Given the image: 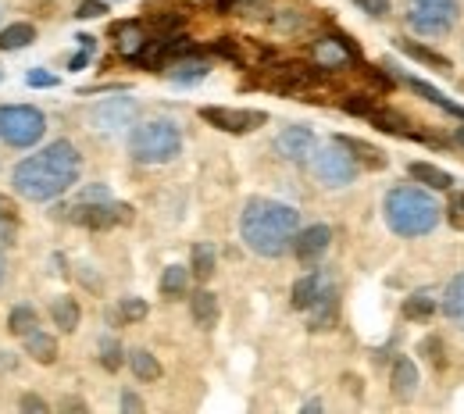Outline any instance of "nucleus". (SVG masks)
I'll return each instance as SVG.
<instances>
[{
    "label": "nucleus",
    "mask_w": 464,
    "mask_h": 414,
    "mask_svg": "<svg viewBox=\"0 0 464 414\" xmlns=\"http://www.w3.org/2000/svg\"><path fill=\"white\" fill-rule=\"evenodd\" d=\"M82 176V154L72 140H54L33 158H22L11 172V189L29 204H51Z\"/></svg>",
    "instance_id": "obj_1"
},
{
    "label": "nucleus",
    "mask_w": 464,
    "mask_h": 414,
    "mask_svg": "<svg viewBox=\"0 0 464 414\" xmlns=\"http://www.w3.org/2000/svg\"><path fill=\"white\" fill-rule=\"evenodd\" d=\"M300 233V211L272 200V197H250L239 211V239L257 257H286L293 250V239Z\"/></svg>",
    "instance_id": "obj_2"
},
{
    "label": "nucleus",
    "mask_w": 464,
    "mask_h": 414,
    "mask_svg": "<svg viewBox=\"0 0 464 414\" xmlns=\"http://www.w3.org/2000/svg\"><path fill=\"white\" fill-rule=\"evenodd\" d=\"M382 218H386V229L393 236L418 239L429 236L443 222V204L436 200V189L418 186V182H404V186H393L382 197Z\"/></svg>",
    "instance_id": "obj_3"
},
{
    "label": "nucleus",
    "mask_w": 464,
    "mask_h": 414,
    "mask_svg": "<svg viewBox=\"0 0 464 414\" xmlns=\"http://www.w3.org/2000/svg\"><path fill=\"white\" fill-rule=\"evenodd\" d=\"M129 154L136 165H169L182 154V129L172 119H147L129 129Z\"/></svg>",
    "instance_id": "obj_4"
},
{
    "label": "nucleus",
    "mask_w": 464,
    "mask_h": 414,
    "mask_svg": "<svg viewBox=\"0 0 464 414\" xmlns=\"http://www.w3.org/2000/svg\"><path fill=\"white\" fill-rule=\"evenodd\" d=\"M461 0H407L404 25L421 40H443L461 25Z\"/></svg>",
    "instance_id": "obj_5"
},
{
    "label": "nucleus",
    "mask_w": 464,
    "mask_h": 414,
    "mask_svg": "<svg viewBox=\"0 0 464 414\" xmlns=\"http://www.w3.org/2000/svg\"><path fill=\"white\" fill-rule=\"evenodd\" d=\"M307 168L314 182H322L325 189H343L353 178L361 176V161L353 158V150L347 147V140H329L318 143L314 154L307 158Z\"/></svg>",
    "instance_id": "obj_6"
},
{
    "label": "nucleus",
    "mask_w": 464,
    "mask_h": 414,
    "mask_svg": "<svg viewBox=\"0 0 464 414\" xmlns=\"http://www.w3.org/2000/svg\"><path fill=\"white\" fill-rule=\"evenodd\" d=\"M47 136V115L33 104H4L0 108V143L11 150H29Z\"/></svg>",
    "instance_id": "obj_7"
},
{
    "label": "nucleus",
    "mask_w": 464,
    "mask_h": 414,
    "mask_svg": "<svg viewBox=\"0 0 464 414\" xmlns=\"http://www.w3.org/2000/svg\"><path fill=\"white\" fill-rule=\"evenodd\" d=\"M140 121V101L132 97H108L90 108V125L101 136H121Z\"/></svg>",
    "instance_id": "obj_8"
},
{
    "label": "nucleus",
    "mask_w": 464,
    "mask_h": 414,
    "mask_svg": "<svg viewBox=\"0 0 464 414\" xmlns=\"http://www.w3.org/2000/svg\"><path fill=\"white\" fill-rule=\"evenodd\" d=\"M129 207H121L115 200H108V204H86V200H79L72 211H68V218L75 222V226H86V229H111L118 222H129Z\"/></svg>",
    "instance_id": "obj_9"
},
{
    "label": "nucleus",
    "mask_w": 464,
    "mask_h": 414,
    "mask_svg": "<svg viewBox=\"0 0 464 414\" xmlns=\"http://www.w3.org/2000/svg\"><path fill=\"white\" fill-rule=\"evenodd\" d=\"M318 147V136L307 129V125H286L279 136H276V154L290 165H307V158L314 154Z\"/></svg>",
    "instance_id": "obj_10"
},
{
    "label": "nucleus",
    "mask_w": 464,
    "mask_h": 414,
    "mask_svg": "<svg viewBox=\"0 0 464 414\" xmlns=\"http://www.w3.org/2000/svg\"><path fill=\"white\" fill-rule=\"evenodd\" d=\"M200 119L222 132L232 136H243V132H254L257 125H265V111H239V108H204Z\"/></svg>",
    "instance_id": "obj_11"
},
{
    "label": "nucleus",
    "mask_w": 464,
    "mask_h": 414,
    "mask_svg": "<svg viewBox=\"0 0 464 414\" xmlns=\"http://www.w3.org/2000/svg\"><path fill=\"white\" fill-rule=\"evenodd\" d=\"M353 54H357V51L350 47L347 40H340V36H322V40L311 47L314 64H318V68H325V72H343Z\"/></svg>",
    "instance_id": "obj_12"
},
{
    "label": "nucleus",
    "mask_w": 464,
    "mask_h": 414,
    "mask_svg": "<svg viewBox=\"0 0 464 414\" xmlns=\"http://www.w3.org/2000/svg\"><path fill=\"white\" fill-rule=\"evenodd\" d=\"M329 243H333V229H329V226H307V229H300V233H296L290 254H296L304 265H311V261L325 257Z\"/></svg>",
    "instance_id": "obj_13"
},
{
    "label": "nucleus",
    "mask_w": 464,
    "mask_h": 414,
    "mask_svg": "<svg viewBox=\"0 0 464 414\" xmlns=\"http://www.w3.org/2000/svg\"><path fill=\"white\" fill-rule=\"evenodd\" d=\"M440 311H443V318L464 332V272H458L447 286H443V300H440Z\"/></svg>",
    "instance_id": "obj_14"
},
{
    "label": "nucleus",
    "mask_w": 464,
    "mask_h": 414,
    "mask_svg": "<svg viewBox=\"0 0 464 414\" xmlns=\"http://www.w3.org/2000/svg\"><path fill=\"white\" fill-rule=\"evenodd\" d=\"M390 390L397 400H411L418 393V364L411 357H397L393 371H390Z\"/></svg>",
    "instance_id": "obj_15"
},
{
    "label": "nucleus",
    "mask_w": 464,
    "mask_h": 414,
    "mask_svg": "<svg viewBox=\"0 0 464 414\" xmlns=\"http://www.w3.org/2000/svg\"><path fill=\"white\" fill-rule=\"evenodd\" d=\"M325 286H329L325 272H307L304 279H296V283H293V307H296V311H307V307L322 296Z\"/></svg>",
    "instance_id": "obj_16"
},
{
    "label": "nucleus",
    "mask_w": 464,
    "mask_h": 414,
    "mask_svg": "<svg viewBox=\"0 0 464 414\" xmlns=\"http://www.w3.org/2000/svg\"><path fill=\"white\" fill-rule=\"evenodd\" d=\"M22 340H25V354L36 357L40 364H54V361H58V340H54L51 332H44L40 325L29 329Z\"/></svg>",
    "instance_id": "obj_17"
},
{
    "label": "nucleus",
    "mask_w": 464,
    "mask_h": 414,
    "mask_svg": "<svg viewBox=\"0 0 464 414\" xmlns=\"http://www.w3.org/2000/svg\"><path fill=\"white\" fill-rule=\"evenodd\" d=\"M307 318H311V329H318V332L336 322V286H333V283H329V286L322 290V296L307 307Z\"/></svg>",
    "instance_id": "obj_18"
},
{
    "label": "nucleus",
    "mask_w": 464,
    "mask_h": 414,
    "mask_svg": "<svg viewBox=\"0 0 464 414\" xmlns=\"http://www.w3.org/2000/svg\"><path fill=\"white\" fill-rule=\"evenodd\" d=\"M189 314H193V322L200 329H211L218 322V296L208 294V290H197L193 300H189Z\"/></svg>",
    "instance_id": "obj_19"
},
{
    "label": "nucleus",
    "mask_w": 464,
    "mask_h": 414,
    "mask_svg": "<svg viewBox=\"0 0 464 414\" xmlns=\"http://www.w3.org/2000/svg\"><path fill=\"white\" fill-rule=\"evenodd\" d=\"M411 178L421 182V186H429V189H436V193H443V189L454 186V176H450V172H443V168H436V165H425V161H414V165H411Z\"/></svg>",
    "instance_id": "obj_20"
},
{
    "label": "nucleus",
    "mask_w": 464,
    "mask_h": 414,
    "mask_svg": "<svg viewBox=\"0 0 464 414\" xmlns=\"http://www.w3.org/2000/svg\"><path fill=\"white\" fill-rule=\"evenodd\" d=\"M189 268H182V265H169L165 272H161V283H158V290H161V296H172V300H179V296L189 294Z\"/></svg>",
    "instance_id": "obj_21"
},
{
    "label": "nucleus",
    "mask_w": 464,
    "mask_h": 414,
    "mask_svg": "<svg viewBox=\"0 0 464 414\" xmlns=\"http://www.w3.org/2000/svg\"><path fill=\"white\" fill-rule=\"evenodd\" d=\"M51 318H54V325H58L61 332H75L79 322H82V311H79V303L72 296H58L51 303Z\"/></svg>",
    "instance_id": "obj_22"
},
{
    "label": "nucleus",
    "mask_w": 464,
    "mask_h": 414,
    "mask_svg": "<svg viewBox=\"0 0 464 414\" xmlns=\"http://www.w3.org/2000/svg\"><path fill=\"white\" fill-rule=\"evenodd\" d=\"M208 64L204 61H193V58H182V61H175L172 68H169V79L172 82H179V86H193V82H204L208 79Z\"/></svg>",
    "instance_id": "obj_23"
},
{
    "label": "nucleus",
    "mask_w": 464,
    "mask_h": 414,
    "mask_svg": "<svg viewBox=\"0 0 464 414\" xmlns=\"http://www.w3.org/2000/svg\"><path fill=\"white\" fill-rule=\"evenodd\" d=\"M129 368H132V375L140 379V382H154V379H161V364H158V357L150 354V351H129Z\"/></svg>",
    "instance_id": "obj_24"
},
{
    "label": "nucleus",
    "mask_w": 464,
    "mask_h": 414,
    "mask_svg": "<svg viewBox=\"0 0 464 414\" xmlns=\"http://www.w3.org/2000/svg\"><path fill=\"white\" fill-rule=\"evenodd\" d=\"M215 265H218V254L211 243H193V254H189V272L197 279H211L215 275Z\"/></svg>",
    "instance_id": "obj_25"
},
{
    "label": "nucleus",
    "mask_w": 464,
    "mask_h": 414,
    "mask_svg": "<svg viewBox=\"0 0 464 414\" xmlns=\"http://www.w3.org/2000/svg\"><path fill=\"white\" fill-rule=\"evenodd\" d=\"M36 40V29L29 22H11L7 29H0V51H22Z\"/></svg>",
    "instance_id": "obj_26"
},
{
    "label": "nucleus",
    "mask_w": 464,
    "mask_h": 414,
    "mask_svg": "<svg viewBox=\"0 0 464 414\" xmlns=\"http://www.w3.org/2000/svg\"><path fill=\"white\" fill-rule=\"evenodd\" d=\"M115 40H118V51H121L125 58H136V54L147 47V36H143V29H140L136 22H125V25H118Z\"/></svg>",
    "instance_id": "obj_27"
},
{
    "label": "nucleus",
    "mask_w": 464,
    "mask_h": 414,
    "mask_svg": "<svg viewBox=\"0 0 464 414\" xmlns=\"http://www.w3.org/2000/svg\"><path fill=\"white\" fill-rule=\"evenodd\" d=\"M436 300H432V294H411L404 300V318L407 322H429L432 314H436Z\"/></svg>",
    "instance_id": "obj_28"
},
{
    "label": "nucleus",
    "mask_w": 464,
    "mask_h": 414,
    "mask_svg": "<svg viewBox=\"0 0 464 414\" xmlns=\"http://www.w3.org/2000/svg\"><path fill=\"white\" fill-rule=\"evenodd\" d=\"M40 322H36V311L29 307V303H14L11 307V314H7V329L14 332V336H25L29 329H36Z\"/></svg>",
    "instance_id": "obj_29"
},
{
    "label": "nucleus",
    "mask_w": 464,
    "mask_h": 414,
    "mask_svg": "<svg viewBox=\"0 0 464 414\" xmlns=\"http://www.w3.org/2000/svg\"><path fill=\"white\" fill-rule=\"evenodd\" d=\"M401 47H404V54H411L414 61H421V64H429V68H450V61L440 58V54H432L429 47H418V43H411V40H401Z\"/></svg>",
    "instance_id": "obj_30"
},
{
    "label": "nucleus",
    "mask_w": 464,
    "mask_h": 414,
    "mask_svg": "<svg viewBox=\"0 0 464 414\" xmlns=\"http://www.w3.org/2000/svg\"><path fill=\"white\" fill-rule=\"evenodd\" d=\"M272 25H276L279 33H300V29L307 25V14H304V11H293V7H286V11H276Z\"/></svg>",
    "instance_id": "obj_31"
},
{
    "label": "nucleus",
    "mask_w": 464,
    "mask_h": 414,
    "mask_svg": "<svg viewBox=\"0 0 464 414\" xmlns=\"http://www.w3.org/2000/svg\"><path fill=\"white\" fill-rule=\"evenodd\" d=\"M121 361H125L121 343H118L115 336H104V340H101V364H104L108 371H118V368H121Z\"/></svg>",
    "instance_id": "obj_32"
},
{
    "label": "nucleus",
    "mask_w": 464,
    "mask_h": 414,
    "mask_svg": "<svg viewBox=\"0 0 464 414\" xmlns=\"http://www.w3.org/2000/svg\"><path fill=\"white\" fill-rule=\"evenodd\" d=\"M372 125H379V129H386V132H404L407 121L401 115H393V111H379V108H372Z\"/></svg>",
    "instance_id": "obj_33"
},
{
    "label": "nucleus",
    "mask_w": 464,
    "mask_h": 414,
    "mask_svg": "<svg viewBox=\"0 0 464 414\" xmlns=\"http://www.w3.org/2000/svg\"><path fill=\"white\" fill-rule=\"evenodd\" d=\"M118 311H121L125 322H140V318H147V300H140V296H125V300L118 303Z\"/></svg>",
    "instance_id": "obj_34"
},
{
    "label": "nucleus",
    "mask_w": 464,
    "mask_h": 414,
    "mask_svg": "<svg viewBox=\"0 0 464 414\" xmlns=\"http://www.w3.org/2000/svg\"><path fill=\"white\" fill-rule=\"evenodd\" d=\"M353 4H357V7H361V11L368 14V18H375V22L390 18V7H393L390 0H353Z\"/></svg>",
    "instance_id": "obj_35"
},
{
    "label": "nucleus",
    "mask_w": 464,
    "mask_h": 414,
    "mask_svg": "<svg viewBox=\"0 0 464 414\" xmlns=\"http://www.w3.org/2000/svg\"><path fill=\"white\" fill-rule=\"evenodd\" d=\"M79 200H86V204H108V200H111V189H108L104 182H93V186H86V189L79 193Z\"/></svg>",
    "instance_id": "obj_36"
},
{
    "label": "nucleus",
    "mask_w": 464,
    "mask_h": 414,
    "mask_svg": "<svg viewBox=\"0 0 464 414\" xmlns=\"http://www.w3.org/2000/svg\"><path fill=\"white\" fill-rule=\"evenodd\" d=\"M101 14H108V0H82L75 7V18H101Z\"/></svg>",
    "instance_id": "obj_37"
},
{
    "label": "nucleus",
    "mask_w": 464,
    "mask_h": 414,
    "mask_svg": "<svg viewBox=\"0 0 464 414\" xmlns=\"http://www.w3.org/2000/svg\"><path fill=\"white\" fill-rule=\"evenodd\" d=\"M211 51H215V54H222V58H229V61H243V54H239V43H236V40H229V36H226V40H215V43H211Z\"/></svg>",
    "instance_id": "obj_38"
},
{
    "label": "nucleus",
    "mask_w": 464,
    "mask_h": 414,
    "mask_svg": "<svg viewBox=\"0 0 464 414\" xmlns=\"http://www.w3.org/2000/svg\"><path fill=\"white\" fill-rule=\"evenodd\" d=\"M443 215L450 218V226H454V229H464V193H458V197L450 200V207H447Z\"/></svg>",
    "instance_id": "obj_39"
},
{
    "label": "nucleus",
    "mask_w": 464,
    "mask_h": 414,
    "mask_svg": "<svg viewBox=\"0 0 464 414\" xmlns=\"http://www.w3.org/2000/svg\"><path fill=\"white\" fill-rule=\"evenodd\" d=\"M14 236H18V222L14 218H0V250L14 246Z\"/></svg>",
    "instance_id": "obj_40"
},
{
    "label": "nucleus",
    "mask_w": 464,
    "mask_h": 414,
    "mask_svg": "<svg viewBox=\"0 0 464 414\" xmlns=\"http://www.w3.org/2000/svg\"><path fill=\"white\" fill-rule=\"evenodd\" d=\"M343 111H350V115H372V104H368V97H347V104H343Z\"/></svg>",
    "instance_id": "obj_41"
},
{
    "label": "nucleus",
    "mask_w": 464,
    "mask_h": 414,
    "mask_svg": "<svg viewBox=\"0 0 464 414\" xmlns=\"http://www.w3.org/2000/svg\"><path fill=\"white\" fill-rule=\"evenodd\" d=\"M421 354H429V361H432L436 368H443V343H440V340H425Z\"/></svg>",
    "instance_id": "obj_42"
},
{
    "label": "nucleus",
    "mask_w": 464,
    "mask_h": 414,
    "mask_svg": "<svg viewBox=\"0 0 464 414\" xmlns=\"http://www.w3.org/2000/svg\"><path fill=\"white\" fill-rule=\"evenodd\" d=\"M121 411H143V400L136 393H121Z\"/></svg>",
    "instance_id": "obj_43"
},
{
    "label": "nucleus",
    "mask_w": 464,
    "mask_h": 414,
    "mask_svg": "<svg viewBox=\"0 0 464 414\" xmlns=\"http://www.w3.org/2000/svg\"><path fill=\"white\" fill-rule=\"evenodd\" d=\"M22 411H47V404H44L40 397L29 393V397H22Z\"/></svg>",
    "instance_id": "obj_44"
},
{
    "label": "nucleus",
    "mask_w": 464,
    "mask_h": 414,
    "mask_svg": "<svg viewBox=\"0 0 464 414\" xmlns=\"http://www.w3.org/2000/svg\"><path fill=\"white\" fill-rule=\"evenodd\" d=\"M54 82H58V79H54V75H44V72H33V75H29V86H54Z\"/></svg>",
    "instance_id": "obj_45"
},
{
    "label": "nucleus",
    "mask_w": 464,
    "mask_h": 414,
    "mask_svg": "<svg viewBox=\"0 0 464 414\" xmlns=\"http://www.w3.org/2000/svg\"><path fill=\"white\" fill-rule=\"evenodd\" d=\"M18 211H14V204H11V197H4L0 193V218H14Z\"/></svg>",
    "instance_id": "obj_46"
},
{
    "label": "nucleus",
    "mask_w": 464,
    "mask_h": 414,
    "mask_svg": "<svg viewBox=\"0 0 464 414\" xmlns=\"http://www.w3.org/2000/svg\"><path fill=\"white\" fill-rule=\"evenodd\" d=\"M454 143L464 150V125H458V129H454Z\"/></svg>",
    "instance_id": "obj_47"
},
{
    "label": "nucleus",
    "mask_w": 464,
    "mask_h": 414,
    "mask_svg": "<svg viewBox=\"0 0 464 414\" xmlns=\"http://www.w3.org/2000/svg\"><path fill=\"white\" fill-rule=\"evenodd\" d=\"M4 275H7V261H4V254H0V286H4Z\"/></svg>",
    "instance_id": "obj_48"
},
{
    "label": "nucleus",
    "mask_w": 464,
    "mask_h": 414,
    "mask_svg": "<svg viewBox=\"0 0 464 414\" xmlns=\"http://www.w3.org/2000/svg\"><path fill=\"white\" fill-rule=\"evenodd\" d=\"M236 4H243V7H246V4H257V0H236Z\"/></svg>",
    "instance_id": "obj_49"
},
{
    "label": "nucleus",
    "mask_w": 464,
    "mask_h": 414,
    "mask_svg": "<svg viewBox=\"0 0 464 414\" xmlns=\"http://www.w3.org/2000/svg\"><path fill=\"white\" fill-rule=\"evenodd\" d=\"M0 22H4V0H0Z\"/></svg>",
    "instance_id": "obj_50"
},
{
    "label": "nucleus",
    "mask_w": 464,
    "mask_h": 414,
    "mask_svg": "<svg viewBox=\"0 0 464 414\" xmlns=\"http://www.w3.org/2000/svg\"><path fill=\"white\" fill-rule=\"evenodd\" d=\"M108 4H121V0H108Z\"/></svg>",
    "instance_id": "obj_51"
}]
</instances>
